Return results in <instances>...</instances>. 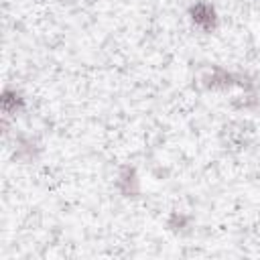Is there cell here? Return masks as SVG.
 <instances>
[{
	"label": "cell",
	"mask_w": 260,
	"mask_h": 260,
	"mask_svg": "<svg viewBox=\"0 0 260 260\" xmlns=\"http://www.w3.org/2000/svg\"><path fill=\"white\" fill-rule=\"evenodd\" d=\"M189 20L195 28H199L201 32H213L219 24V16H217V10L213 4L205 2V0H199V2H193L189 6Z\"/></svg>",
	"instance_id": "6da1fadb"
},
{
	"label": "cell",
	"mask_w": 260,
	"mask_h": 260,
	"mask_svg": "<svg viewBox=\"0 0 260 260\" xmlns=\"http://www.w3.org/2000/svg\"><path fill=\"white\" fill-rule=\"evenodd\" d=\"M203 87L211 91H230L232 87H238V73H232L223 67H211L203 75Z\"/></svg>",
	"instance_id": "7a4b0ae2"
},
{
	"label": "cell",
	"mask_w": 260,
	"mask_h": 260,
	"mask_svg": "<svg viewBox=\"0 0 260 260\" xmlns=\"http://www.w3.org/2000/svg\"><path fill=\"white\" fill-rule=\"evenodd\" d=\"M41 144L35 136L30 134H18L14 138V150H12V156L14 160L22 162V165H30L35 162L39 156H41Z\"/></svg>",
	"instance_id": "3957f363"
},
{
	"label": "cell",
	"mask_w": 260,
	"mask_h": 260,
	"mask_svg": "<svg viewBox=\"0 0 260 260\" xmlns=\"http://www.w3.org/2000/svg\"><path fill=\"white\" fill-rule=\"evenodd\" d=\"M116 187L124 197H136L140 193V177H138L136 169L130 165L122 167L116 177Z\"/></svg>",
	"instance_id": "277c9868"
},
{
	"label": "cell",
	"mask_w": 260,
	"mask_h": 260,
	"mask_svg": "<svg viewBox=\"0 0 260 260\" xmlns=\"http://www.w3.org/2000/svg\"><path fill=\"white\" fill-rule=\"evenodd\" d=\"M0 104H2L4 116H18L26 108V98L16 87H4L2 98H0Z\"/></svg>",
	"instance_id": "5b68a950"
},
{
	"label": "cell",
	"mask_w": 260,
	"mask_h": 260,
	"mask_svg": "<svg viewBox=\"0 0 260 260\" xmlns=\"http://www.w3.org/2000/svg\"><path fill=\"white\" fill-rule=\"evenodd\" d=\"M223 134L228 136V146H238L242 148L248 140V130L244 128L242 122H234V124H225L223 126Z\"/></svg>",
	"instance_id": "8992f818"
},
{
	"label": "cell",
	"mask_w": 260,
	"mask_h": 260,
	"mask_svg": "<svg viewBox=\"0 0 260 260\" xmlns=\"http://www.w3.org/2000/svg\"><path fill=\"white\" fill-rule=\"evenodd\" d=\"M191 223H193V217L187 215V213H183V211H173V213L169 215V219H167V228H169L171 232H175V234L187 232V230L191 228Z\"/></svg>",
	"instance_id": "52a82bcc"
},
{
	"label": "cell",
	"mask_w": 260,
	"mask_h": 260,
	"mask_svg": "<svg viewBox=\"0 0 260 260\" xmlns=\"http://www.w3.org/2000/svg\"><path fill=\"white\" fill-rule=\"evenodd\" d=\"M256 104H258V100H256V95H254L252 91H244L242 95H238V98L232 102V106H234L236 110H252Z\"/></svg>",
	"instance_id": "ba28073f"
}]
</instances>
